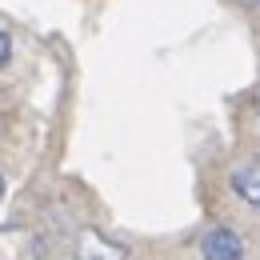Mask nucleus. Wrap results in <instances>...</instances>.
Here are the masks:
<instances>
[{
    "mask_svg": "<svg viewBox=\"0 0 260 260\" xmlns=\"http://www.w3.org/2000/svg\"><path fill=\"white\" fill-rule=\"evenodd\" d=\"M200 260H244V240L224 224L208 228L200 240Z\"/></svg>",
    "mask_w": 260,
    "mask_h": 260,
    "instance_id": "f257e3e1",
    "label": "nucleus"
},
{
    "mask_svg": "<svg viewBox=\"0 0 260 260\" xmlns=\"http://www.w3.org/2000/svg\"><path fill=\"white\" fill-rule=\"evenodd\" d=\"M76 260H124V248L100 232H84L76 244Z\"/></svg>",
    "mask_w": 260,
    "mask_h": 260,
    "instance_id": "f03ea898",
    "label": "nucleus"
},
{
    "mask_svg": "<svg viewBox=\"0 0 260 260\" xmlns=\"http://www.w3.org/2000/svg\"><path fill=\"white\" fill-rule=\"evenodd\" d=\"M228 184H232V192L240 196L248 208H260V160L236 168V172L228 176Z\"/></svg>",
    "mask_w": 260,
    "mask_h": 260,
    "instance_id": "7ed1b4c3",
    "label": "nucleus"
},
{
    "mask_svg": "<svg viewBox=\"0 0 260 260\" xmlns=\"http://www.w3.org/2000/svg\"><path fill=\"white\" fill-rule=\"evenodd\" d=\"M8 56H12V40H8V32L0 28V68L8 64Z\"/></svg>",
    "mask_w": 260,
    "mask_h": 260,
    "instance_id": "20e7f679",
    "label": "nucleus"
},
{
    "mask_svg": "<svg viewBox=\"0 0 260 260\" xmlns=\"http://www.w3.org/2000/svg\"><path fill=\"white\" fill-rule=\"evenodd\" d=\"M0 196H4V176H0Z\"/></svg>",
    "mask_w": 260,
    "mask_h": 260,
    "instance_id": "39448f33",
    "label": "nucleus"
},
{
    "mask_svg": "<svg viewBox=\"0 0 260 260\" xmlns=\"http://www.w3.org/2000/svg\"><path fill=\"white\" fill-rule=\"evenodd\" d=\"M248 4H260V0H248Z\"/></svg>",
    "mask_w": 260,
    "mask_h": 260,
    "instance_id": "423d86ee",
    "label": "nucleus"
}]
</instances>
